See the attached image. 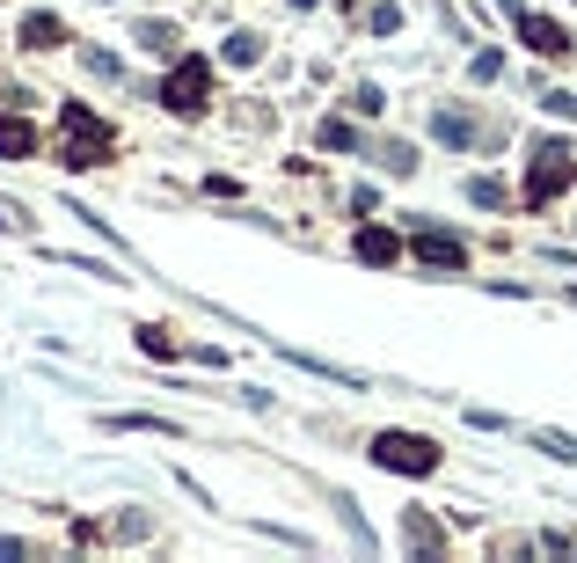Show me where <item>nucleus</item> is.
<instances>
[{"instance_id":"nucleus-1","label":"nucleus","mask_w":577,"mask_h":563,"mask_svg":"<svg viewBox=\"0 0 577 563\" xmlns=\"http://www.w3.org/2000/svg\"><path fill=\"white\" fill-rule=\"evenodd\" d=\"M103 154H110V124H103L88 103H67V110H59V161H67V169H96Z\"/></svg>"},{"instance_id":"nucleus-2","label":"nucleus","mask_w":577,"mask_h":563,"mask_svg":"<svg viewBox=\"0 0 577 563\" xmlns=\"http://www.w3.org/2000/svg\"><path fill=\"white\" fill-rule=\"evenodd\" d=\"M577 183V161L563 140H541L533 147V169H527V205H549V197H563Z\"/></svg>"},{"instance_id":"nucleus-3","label":"nucleus","mask_w":577,"mask_h":563,"mask_svg":"<svg viewBox=\"0 0 577 563\" xmlns=\"http://www.w3.org/2000/svg\"><path fill=\"white\" fill-rule=\"evenodd\" d=\"M373 462L395 468V476H432V468H438V446L417 440V432H381V440H373Z\"/></svg>"},{"instance_id":"nucleus-4","label":"nucleus","mask_w":577,"mask_h":563,"mask_svg":"<svg viewBox=\"0 0 577 563\" xmlns=\"http://www.w3.org/2000/svg\"><path fill=\"white\" fill-rule=\"evenodd\" d=\"M205 96H213V74H205V59H183L169 74V88H161V103H169L176 118H197L205 110Z\"/></svg>"},{"instance_id":"nucleus-5","label":"nucleus","mask_w":577,"mask_h":563,"mask_svg":"<svg viewBox=\"0 0 577 563\" xmlns=\"http://www.w3.org/2000/svg\"><path fill=\"white\" fill-rule=\"evenodd\" d=\"M519 37H527V51H541V59H563V51H570V29L555 23V15H519Z\"/></svg>"},{"instance_id":"nucleus-6","label":"nucleus","mask_w":577,"mask_h":563,"mask_svg":"<svg viewBox=\"0 0 577 563\" xmlns=\"http://www.w3.org/2000/svg\"><path fill=\"white\" fill-rule=\"evenodd\" d=\"M409 256H417V264H432V271H460V264H468V249H460L454 235H417Z\"/></svg>"},{"instance_id":"nucleus-7","label":"nucleus","mask_w":577,"mask_h":563,"mask_svg":"<svg viewBox=\"0 0 577 563\" xmlns=\"http://www.w3.org/2000/svg\"><path fill=\"white\" fill-rule=\"evenodd\" d=\"M359 256H365V264H395V256H402V242H395L387 227H359Z\"/></svg>"},{"instance_id":"nucleus-8","label":"nucleus","mask_w":577,"mask_h":563,"mask_svg":"<svg viewBox=\"0 0 577 563\" xmlns=\"http://www.w3.org/2000/svg\"><path fill=\"white\" fill-rule=\"evenodd\" d=\"M0 154H8V161H23V154H37V132H29L23 118H0Z\"/></svg>"},{"instance_id":"nucleus-9","label":"nucleus","mask_w":577,"mask_h":563,"mask_svg":"<svg viewBox=\"0 0 577 563\" xmlns=\"http://www.w3.org/2000/svg\"><path fill=\"white\" fill-rule=\"evenodd\" d=\"M23 45H29V51L67 45V29H59V15H29V23H23Z\"/></svg>"},{"instance_id":"nucleus-10","label":"nucleus","mask_w":577,"mask_h":563,"mask_svg":"<svg viewBox=\"0 0 577 563\" xmlns=\"http://www.w3.org/2000/svg\"><path fill=\"white\" fill-rule=\"evenodd\" d=\"M432 132L446 140V147H476V124L460 118V110H438V118H432Z\"/></svg>"},{"instance_id":"nucleus-11","label":"nucleus","mask_w":577,"mask_h":563,"mask_svg":"<svg viewBox=\"0 0 577 563\" xmlns=\"http://www.w3.org/2000/svg\"><path fill=\"white\" fill-rule=\"evenodd\" d=\"M402 541H409V549H446V535H438V527L417 513V505H409V519H402Z\"/></svg>"},{"instance_id":"nucleus-12","label":"nucleus","mask_w":577,"mask_h":563,"mask_svg":"<svg viewBox=\"0 0 577 563\" xmlns=\"http://www.w3.org/2000/svg\"><path fill=\"white\" fill-rule=\"evenodd\" d=\"M256 59H264V37H256V29H235V37H227V67H256Z\"/></svg>"},{"instance_id":"nucleus-13","label":"nucleus","mask_w":577,"mask_h":563,"mask_svg":"<svg viewBox=\"0 0 577 563\" xmlns=\"http://www.w3.org/2000/svg\"><path fill=\"white\" fill-rule=\"evenodd\" d=\"M140 45H146V51H161V59H169V51L183 45V37H176V23H140Z\"/></svg>"},{"instance_id":"nucleus-14","label":"nucleus","mask_w":577,"mask_h":563,"mask_svg":"<svg viewBox=\"0 0 577 563\" xmlns=\"http://www.w3.org/2000/svg\"><path fill=\"white\" fill-rule=\"evenodd\" d=\"M468 197H476L482 213H497V205H505V183H497V176H468Z\"/></svg>"},{"instance_id":"nucleus-15","label":"nucleus","mask_w":577,"mask_h":563,"mask_svg":"<svg viewBox=\"0 0 577 563\" xmlns=\"http://www.w3.org/2000/svg\"><path fill=\"white\" fill-rule=\"evenodd\" d=\"M322 147H329V154H351V147H359V132H351L344 118H329V124H322Z\"/></svg>"},{"instance_id":"nucleus-16","label":"nucleus","mask_w":577,"mask_h":563,"mask_svg":"<svg viewBox=\"0 0 577 563\" xmlns=\"http://www.w3.org/2000/svg\"><path fill=\"white\" fill-rule=\"evenodd\" d=\"M344 103H351V118H381V88H373V81H359Z\"/></svg>"},{"instance_id":"nucleus-17","label":"nucleus","mask_w":577,"mask_h":563,"mask_svg":"<svg viewBox=\"0 0 577 563\" xmlns=\"http://www.w3.org/2000/svg\"><path fill=\"white\" fill-rule=\"evenodd\" d=\"M533 446H541V454H555V462H577V440H563V432H541Z\"/></svg>"},{"instance_id":"nucleus-18","label":"nucleus","mask_w":577,"mask_h":563,"mask_svg":"<svg viewBox=\"0 0 577 563\" xmlns=\"http://www.w3.org/2000/svg\"><path fill=\"white\" fill-rule=\"evenodd\" d=\"M373 29H381V37H395V29H402V8H395V0H381V8H373Z\"/></svg>"},{"instance_id":"nucleus-19","label":"nucleus","mask_w":577,"mask_h":563,"mask_svg":"<svg viewBox=\"0 0 577 563\" xmlns=\"http://www.w3.org/2000/svg\"><path fill=\"white\" fill-rule=\"evenodd\" d=\"M140 351H154V359H176V337H161V330H140Z\"/></svg>"},{"instance_id":"nucleus-20","label":"nucleus","mask_w":577,"mask_h":563,"mask_svg":"<svg viewBox=\"0 0 577 563\" xmlns=\"http://www.w3.org/2000/svg\"><path fill=\"white\" fill-rule=\"evenodd\" d=\"M81 67H88V74H103V81H110V74H118V59H110V51H96V45H88V51H81Z\"/></svg>"}]
</instances>
